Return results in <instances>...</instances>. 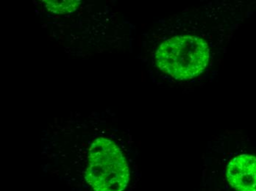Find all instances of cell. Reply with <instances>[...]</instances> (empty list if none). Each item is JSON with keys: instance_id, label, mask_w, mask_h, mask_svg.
Instances as JSON below:
<instances>
[{"instance_id": "cell-1", "label": "cell", "mask_w": 256, "mask_h": 191, "mask_svg": "<svg viewBox=\"0 0 256 191\" xmlns=\"http://www.w3.org/2000/svg\"><path fill=\"white\" fill-rule=\"evenodd\" d=\"M130 180L122 151L110 138H94L84 164L63 180L72 191H126Z\"/></svg>"}, {"instance_id": "cell-2", "label": "cell", "mask_w": 256, "mask_h": 191, "mask_svg": "<svg viewBox=\"0 0 256 191\" xmlns=\"http://www.w3.org/2000/svg\"><path fill=\"white\" fill-rule=\"evenodd\" d=\"M210 57L207 43L193 36H179L162 43L156 53L157 66L177 80H190L204 72Z\"/></svg>"}, {"instance_id": "cell-3", "label": "cell", "mask_w": 256, "mask_h": 191, "mask_svg": "<svg viewBox=\"0 0 256 191\" xmlns=\"http://www.w3.org/2000/svg\"><path fill=\"white\" fill-rule=\"evenodd\" d=\"M227 178L236 191H256V158L242 155L234 158L228 165Z\"/></svg>"}, {"instance_id": "cell-4", "label": "cell", "mask_w": 256, "mask_h": 191, "mask_svg": "<svg viewBox=\"0 0 256 191\" xmlns=\"http://www.w3.org/2000/svg\"><path fill=\"white\" fill-rule=\"evenodd\" d=\"M80 5V1L78 0H48L45 1V6L49 11L56 14H66L76 11Z\"/></svg>"}]
</instances>
